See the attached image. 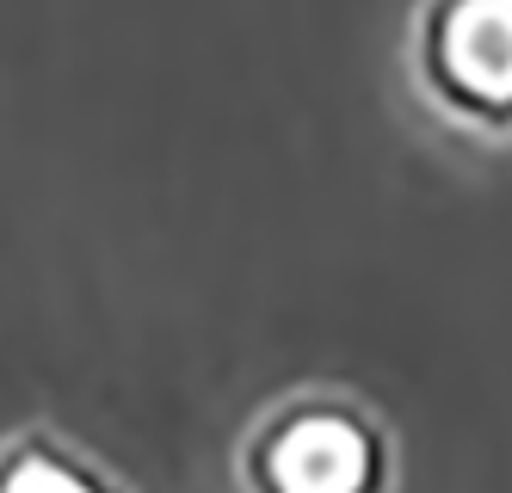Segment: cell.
<instances>
[{
  "mask_svg": "<svg viewBox=\"0 0 512 493\" xmlns=\"http://www.w3.org/2000/svg\"><path fill=\"white\" fill-rule=\"evenodd\" d=\"M266 475L278 493H358L371 475V444L346 413H297L272 432Z\"/></svg>",
  "mask_w": 512,
  "mask_h": 493,
  "instance_id": "1",
  "label": "cell"
},
{
  "mask_svg": "<svg viewBox=\"0 0 512 493\" xmlns=\"http://www.w3.org/2000/svg\"><path fill=\"white\" fill-rule=\"evenodd\" d=\"M0 493H99V487L56 457H19L7 469V481H0Z\"/></svg>",
  "mask_w": 512,
  "mask_h": 493,
  "instance_id": "3",
  "label": "cell"
},
{
  "mask_svg": "<svg viewBox=\"0 0 512 493\" xmlns=\"http://www.w3.org/2000/svg\"><path fill=\"white\" fill-rule=\"evenodd\" d=\"M438 62L475 99H512V0H451L438 19Z\"/></svg>",
  "mask_w": 512,
  "mask_h": 493,
  "instance_id": "2",
  "label": "cell"
}]
</instances>
